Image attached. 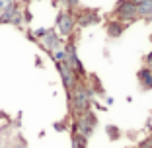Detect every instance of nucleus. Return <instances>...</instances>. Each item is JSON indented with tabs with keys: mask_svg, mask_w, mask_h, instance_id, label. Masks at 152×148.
I'll use <instances>...</instances> for the list:
<instances>
[{
	"mask_svg": "<svg viewBox=\"0 0 152 148\" xmlns=\"http://www.w3.org/2000/svg\"><path fill=\"white\" fill-rule=\"evenodd\" d=\"M92 96H94V92L90 90L88 86L76 84V88L68 94V105L72 107L74 115H80V113L88 111L90 103H92Z\"/></svg>",
	"mask_w": 152,
	"mask_h": 148,
	"instance_id": "nucleus-1",
	"label": "nucleus"
},
{
	"mask_svg": "<svg viewBox=\"0 0 152 148\" xmlns=\"http://www.w3.org/2000/svg\"><path fill=\"white\" fill-rule=\"evenodd\" d=\"M113 16L123 23H131L134 20H139L137 16V4H133L131 0H119L113 8Z\"/></svg>",
	"mask_w": 152,
	"mask_h": 148,
	"instance_id": "nucleus-2",
	"label": "nucleus"
},
{
	"mask_svg": "<svg viewBox=\"0 0 152 148\" xmlns=\"http://www.w3.org/2000/svg\"><path fill=\"white\" fill-rule=\"evenodd\" d=\"M76 27V18L72 10H61L57 16V29L63 37H70Z\"/></svg>",
	"mask_w": 152,
	"mask_h": 148,
	"instance_id": "nucleus-3",
	"label": "nucleus"
},
{
	"mask_svg": "<svg viewBox=\"0 0 152 148\" xmlns=\"http://www.w3.org/2000/svg\"><path fill=\"white\" fill-rule=\"evenodd\" d=\"M76 18V26L80 27H88V26H94V23L99 22V14L98 10H92V8H82L74 14Z\"/></svg>",
	"mask_w": 152,
	"mask_h": 148,
	"instance_id": "nucleus-4",
	"label": "nucleus"
},
{
	"mask_svg": "<svg viewBox=\"0 0 152 148\" xmlns=\"http://www.w3.org/2000/svg\"><path fill=\"white\" fill-rule=\"evenodd\" d=\"M55 64H57V70H58V74H61V78H63L64 90L70 94V92L76 88V84H78V76H76V74H74V72H72L64 63H55Z\"/></svg>",
	"mask_w": 152,
	"mask_h": 148,
	"instance_id": "nucleus-5",
	"label": "nucleus"
},
{
	"mask_svg": "<svg viewBox=\"0 0 152 148\" xmlns=\"http://www.w3.org/2000/svg\"><path fill=\"white\" fill-rule=\"evenodd\" d=\"M43 47L47 51H57L63 47V43H61V37L57 35V31L55 29H47V33H45L43 37Z\"/></svg>",
	"mask_w": 152,
	"mask_h": 148,
	"instance_id": "nucleus-6",
	"label": "nucleus"
},
{
	"mask_svg": "<svg viewBox=\"0 0 152 148\" xmlns=\"http://www.w3.org/2000/svg\"><path fill=\"white\" fill-rule=\"evenodd\" d=\"M127 29V23L119 22V20H111V22H107V26H105V31H107L109 37H121L123 35V31Z\"/></svg>",
	"mask_w": 152,
	"mask_h": 148,
	"instance_id": "nucleus-7",
	"label": "nucleus"
},
{
	"mask_svg": "<svg viewBox=\"0 0 152 148\" xmlns=\"http://www.w3.org/2000/svg\"><path fill=\"white\" fill-rule=\"evenodd\" d=\"M137 78H139L140 86L144 90H152V66H144L137 72Z\"/></svg>",
	"mask_w": 152,
	"mask_h": 148,
	"instance_id": "nucleus-8",
	"label": "nucleus"
},
{
	"mask_svg": "<svg viewBox=\"0 0 152 148\" xmlns=\"http://www.w3.org/2000/svg\"><path fill=\"white\" fill-rule=\"evenodd\" d=\"M137 16L142 20H152V0H142L137 4Z\"/></svg>",
	"mask_w": 152,
	"mask_h": 148,
	"instance_id": "nucleus-9",
	"label": "nucleus"
},
{
	"mask_svg": "<svg viewBox=\"0 0 152 148\" xmlns=\"http://www.w3.org/2000/svg\"><path fill=\"white\" fill-rule=\"evenodd\" d=\"M18 10H20V6L16 4V2H12L8 8H4L2 12H0V23H12V18L16 16Z\"/></svg>",
	"mask_w": 152,
	"mask_h": 148,
	"instance_id": "nucleus-10",
	"label": "nucleus"
},
{
	"mask_svg": "<svg viewBox=\"0 0 152 148\" xmlns=\"http://www.w3.org/2000/svg\"><path fill=\"white\" fill-rule=\"evenodd\" d=\"M86 146H88V139L72 133V148H86Z\"/></svg>",
	"mask_w": 152,
	"mask_h": 148,
	"instance_id": "nucleus-11",
	"label": "nucleus"
},
{
	"mask_svg": "<svg viewBox=\"0 0 152 148\" xmlns=\"http://www.w3.org/2000/svg\"><path fill=\"white\" fill-rule=\"evenodd\" d=\"M53 61L55 63H64L66 61V51L61 47V49H57V51H53Z\"/></svg>",
	"mask_w": 152,
	"mask_h": 148,
	"instance_id": "nucleus-12",
	"label": "nucleus"
},
{
	"mask_svg": "<svg viewBox=\"0 0 152 148\" xmlns=\"http://www.w3.org/2000/svg\"><path fill=\"white\" fill-rule=\"evenodd\" d=\"M105 131H107V135H109V139H119V129L117 127H113V125H107L105 127Z\"/></svg>",
	"mask_w": 152,
	"mask_h": 148,
	"instance_id": "nucleus-13",
	"label": "nucleus"
},
{
	"mask_svg": "<svg viewBox=\"0 0 152 148\" xmlns=\"http://www.w3.org/2000/svg\"><path fill=\"white\" fill-rule=\"evenodd\" d=\"M139 148H152V136H150V139H146V140H142Z\"/></svg>",
	"mask_w": 152,
	"mask_h": 148,
	"instance_id": "nucleus-14",
	"label": "nucleus"
},
{
	"mask_svg": "<svg viewBox=\"0 0 152 148\" xmlns=\"http://www.w3.org/2000/svg\"><path fill=\"white\" fill-rule=\"evenodd\" d=\"M12 2H14V0H0V12H2L4 8H8V6L12 4Z\"/></svg>",
	"mask_w": 152,
	"mask_h": 148,
	"instance_id": "nucleus-15",
	"label": "nucleus"
},
{
	"mask_svg": "<svg viewBox=\"0 0 152 148\" xmlns=\"http://www.w3.org/2000/svg\"><path fill=\"white\" fill-rule=\"evenodd\" d=\"M45 33H47V29H43V27H41V29H35L33 37H41V39H43V37H45Z\"/></svg>",
	"mask_w": 152,
	"mask_h": 148,
	"instance_id": "nucleus-16",
	"label": "nucleus"
},
{
	"mask_svg": "<svg viewBox=\"0 0 152 148\" xmlns=\"http://www.w3.org/2000/svg\"><path fill=\"white\" fill-rule=\"evenodd\" d=\"M144 63H146V66H152V53H148V55H146Z\"/></svg>",
	"mask_w": 152,
	"mask_h": 148,
	"instance_id": "nucleus-17",
	"label": "nucleus"
},
{
	"mask_svg": "<svg viewBox=\"0 0 152 148\" xmlns=\"http://www.w3.org/2000/svg\"><path fill=\"white\" fill-rule=\"evenodd\" d=\"M131 2H133V4H139V2H142V0H131Z\"/></svg>",
	"mask_w": 152,
	"mask_h": 148,
	"instance_id": "nucleus-18",
	"label": "nucleus"
}]
</instances>
